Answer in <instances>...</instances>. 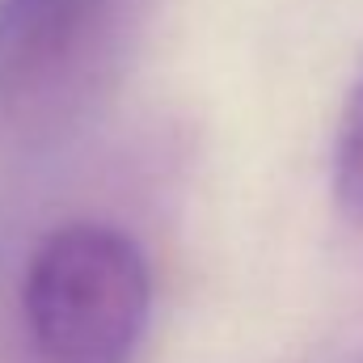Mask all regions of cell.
Masks as SVG:
<instances>
[{"label":"cell","instance_id":"1","mask_svg":"<svg viewBox=\"0 0 363 363\" xmlns=\"http://www.w3.org/2000/svg\"><path fill=\"white\" fill-rule=\"evenodd\" d=\"M148 0H0V148L72 131L127 68Z\"/></svg>","mask_w":363,"mask_h":363},{"label":"cell","instance_id":"2","mask_svg":"<svg viewBox=\"0 0 363 363\" xmlns=\"http://www.w3.org/2000/svg\"><path fill=\"white\" fill-rule=\"evenodd\" d=\"M152 304L140 245L97 220L60 224L21 279V321L43 363H127Z\"/></svg>","mask_w":363,"mask_h":363},{"label":"cell","instance_id":"3","mask_svg":"<svg viewBox=\"0 0 363 363\" xmlns=\"http://www.w3.org/2000/svg\"><path fill=\"white\" fill-rule=\"evenodd\" d=\"M334 190H338V203L347 216L363 220V77L351 101H347V114H342V127H338V144H334Z\"/></svg>","mask_w":363,"mask_h":363}]
</instances>
